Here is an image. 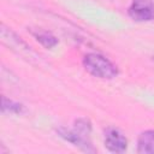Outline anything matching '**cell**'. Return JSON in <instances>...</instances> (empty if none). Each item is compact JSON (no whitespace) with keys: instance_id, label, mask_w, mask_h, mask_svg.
<instances>
[{"instance_id":"cell-4","label":"cell","mask_w":154,"mask_h":154,"mask_svg":"<svg viewBox=\"0 0 154 154\" xmlns=\"http://www.w3.org/2000/svg\"><path fill=\"white\" fill-rule=\"evenodd\" d=\"M103 144L112 153H124L128 148V140L119 129L109 126L103 131Z\"/></svg>"},{"instance_id":"cell-2","label":"cell","mask_w":154,"mask_h":154,"mask_svg":"<svg viewBox=\"0 0 154 154\" xmlns=\"http://www.w3.org/2000/svg\"><path fill=\"white\" fill-rule=\"evenodd\" d=\"M57 132L61 138L72 143L75 147H78L83 152H87V153H95L96 152V149L93 147L89 137L81 134L76 129H67L64 126H59V128H57Z\"/></svg>"},{"instance_id":"cell-9","label":"cell","mask_w":154,"mask_h":154,"mask_svg":"<svg viewBox=\"0 0 154 154\" xmlns=\"http://www.w3.org/2000/svg\"><path fill=\"white\" fill-rule=\"evenodd\" d=\"M73 129H76L81 134H83V135L89 137L90 134H91V123L89 122L88 118H78V119L75 120Z\"/></svg>"},{"instance_id":"cell-5","label":"cell","mask_w":154,"mask_h":154,"mask_svg":"<svg viewBox=\"0 0 154 154\" xmlns=\"http://www.w3.org/2000/svg\"><path fill=\"white\" fill-rule=\"evenodd\" d=\"M1 38H2V41L4 42H6V41H8V47L10 48H12V49H17V52L18 53H23V52H31L30 51V47L20 38V37H18L11 29H8V28H5V25L4 24H1Z\"/></svg>"},{"instance_id":"cell-8","label":"cell","mask_w":154,"mask_h":154,"mask_svg":"<svg viewBox=\"0 0 154 154\" xmlns=\"http://www.w3.org/2000/svg\"><path fill=\"white\" fill-rule=\"evenodd\" d=\"M1 112L8 114H23L25 112V107L23 103L7 99L6 96L1 97Z\"/></svg>"},{"instance_id":"cell-1","label":"cell","mask_w":154,"mask_h":154,"mask_svg":"<svg viewBox=\"0 0 154 154\" xmlns=\"http://www.w3.org/2000/svg\"><path fill=\"white\" fill-rule=\"evenodd\" d=\"M83 66L88 73L101 79H113L118 76L117 65L99 53L85 54L83 57Z\"/></svg>"},{"instance_id":"cell-3","label":"cell","mask_w":154,"mask_h":154,"mask_svg":"<svg viewBox=\"0 0 154 154\" xmlns=\"http://www.w3.org/2000/svg\"><path fill=\"white\" fill-rule=\"evenodd\" d=\"M131 19L136 22H150L154 19L153 0H132L128 8Z\"/></svg>"},{"instance_id":"cell-7","label":"cell","mask_w":154,"mask_h":154,"mask_svg":"<svg viewBox=\"0 0 154 154\" xmlns=\"http://www.w3.org/2000/svg\"><path fill=\"white\" fill-rule=\"evenodd\" d=\"M30 34L35 37V40L40 45H42L47 49H51L58 45V38L49 31L42 29H30Z\"/></svg>"},{"instance_id":"cell-10","label":"cell","mask_w":154,"mask_h":154,"mask_svg":"<svg viewBox=\"0 0 154 154\" xmlns=\"http://www.w3.org/2000/svg\"><path fill=\"white\" fill-rule=\"evenodd\" d=\"M153 59H154V57H153Z\"/></svg>"},{"instance_id":"cell-6","label":"cell","mask_w":154,"mask_h":154,"mask_svg":"<svg viewBox=\"0 0 154 154\" xmlns=\"http://www.w3.org/2000/svg\"><path fill=\"white\" fill-rule=\"evenodd\" d=\"M137 153L154 154V130L142 131L137 138Z\"/></svg>"}]
</instances>
